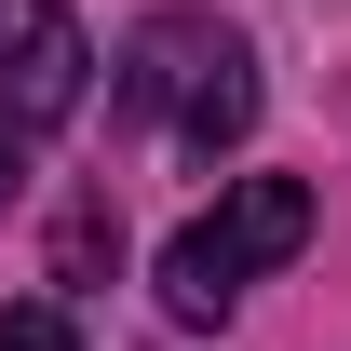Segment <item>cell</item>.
Wrapping results in <instances>:
<instances>
[{
  "label": "cell",
  "instance_id": "cell-3",
  "mask_svg": "<svg viewBox=\"0 0 351 351\" xmlns=\"http://www.w3.org/2000/svg\"><path fill=\"white\" fill-rule=\"evenodd\" d=\"M95 95V41L68 27V0H0V135H54Z\"/></svg>",
  "mask_w": 351,
  "mask_h": 351
},
{
  "label": "cell",
  "instance_id": "cell-6",
  "mask_svg": "<svg viewBox=\"0 0 351 351\" xmlns=\"http://www.w3.org/2000/svg\"><path fill=\"white\" fill-rule=\"evenodd\" d=\"M14 189H27V162H14V135H0V203H14Z\"/></svg>",
  "mask_w": 351,
  "mask_h": 351
},
{
  "label": "cell",
  "instance_id": "cell-5",
  "mask_svg": "<svg viewBox=\"0 0 351 351\" xmlns=\"http://www.w3.org/2000/svg\"><path fill=\"white\" fill-rule=\"evenodd\" d=\"M0 351H82V324L54 298H27V311H0Z\"/></svg>",
  "mask_w": 351,
  "mask_h": 351
},
{
  "label": "cell",
  "instance_id": "cell-2",
  "mask_svg": "<svg viewBox=\"0 0 351 351\" xmlns=\"http://www.w3.org/2000/svg\"><path fill=\"white\" fill-rule=\"evenodd\" d=\"M298 243H311V176H230L217 217H189L162 243V311L176 324H230V298L257 270H284Z\"/></svg>",
  "mask_w": 351,
  "mask_h": 351
},
{
  "label": "cell",
  "instance_id": "cell-4",
  "mask_svg": "<svg viewBox=\"0 0 351 351\" xmlns=\"http://www.w3.org/2000/svg\"><path fill=\"white\" fill-rule=\"evenodd\" d=\"M108 243H122V230H108V203H68V230H54V270H68V284H95V257H108Z\"/></svg>",
  "mask_w": 351,
  "mask_h": 351
},
{
  "label": "cell",
  "instance_id": "cell-1",
  "mask_svg": "<svg viewBox=\"0 0 351 351\" xmlns=\"http://www.w3.org/2000/svg\"><path fill=\"white\" fill-rule=\"evenodd\" d=\"M122 108L162 122L189 162H217V149L257 135V54L230 41L217 14H162V27H135V54H122Z\"/></svg>",
  "mask_w": 351,
  "mask_h": 351
}]
</instances>
